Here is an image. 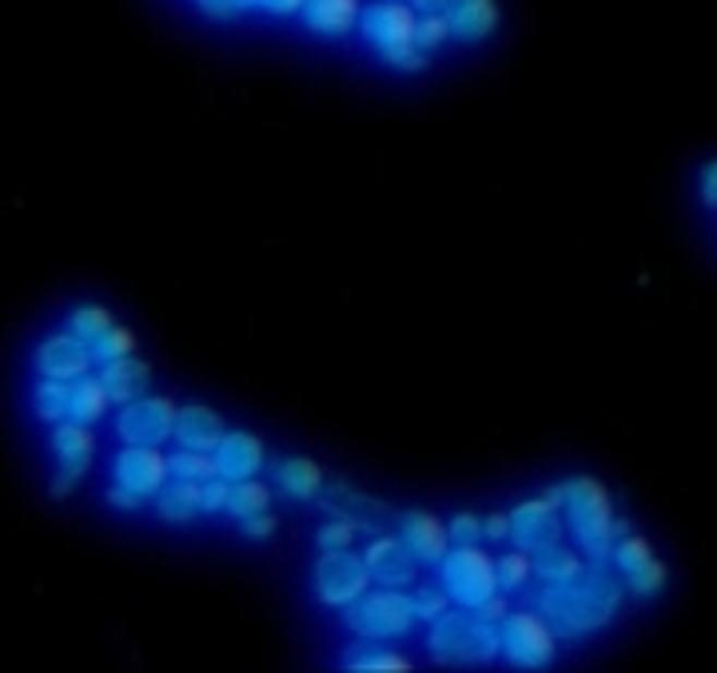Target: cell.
I'll return each instance as SVG.
<instances>
[{
	"instance_id": "cell-30",
	"label": "cell",
	"mask_w": 717,
	"mask_h": 673,
	"mask_svg": "<svg viewBox=\"0 0 717 673\" xmlns=\"http://www.w3.org/2000/svg\"><path fill=\"white\" fill-rule=\"evenodd\" d=\"M93 351H96V363L105 367V363H112V359H124V355H136V335L127 331V327H120V323H112L105 331V335L96 339L93 343Z\"/></svg>"
},
{
	"instance_id": "cell-44",
	"label": "cell",
	"mask_w": 717,
	"mask_h": 673,
	"mask_svg": "<svg viewBox=\"0 0 717 673\" xmlns=\"http://www.w3.org/2000/svg\"><path fill=\"white\" fill-rule=\"evenodd\" d=\"M108 502H112L117 511H136V506H139V502H144V499H139V494H132V490L120 487V482H117V487L108 490Z\"/></svg>"
},
{
	"instance_id": "cell-26",
	"label": "cell",
	"mask_w": 717,
	"mask_h": 673,
	"mask_svg": "<svg viewBox=\"0 0 717 673\" xmlns=\"http://www.w3.org/2000/svg\"><path fill=\"white\" fill-rule=\"evenodd\" d=\"M264 511H271V490H267V482H255V478H240V482H232L228 514H232L235 523L252 518V514H264Z\"/></svg>"
},
{
	"instance_id": "cell-22",
	"label": "cell",
	"mask_w": 717,
	"mask_h": 673,
	"mask_svg": "<svg viewBox=\"0 0 717 673\" xmlns=\"http://www.w3.org/2000/svg\"><path fill=\"white\" fill-rule=\"evenodd\" d=\"M108 403H112V395H108L105 379L81 375V379H69V391H64V418L93 427L96 418H105Z\"/></svg>"
},
{
	"instance_id": "cell-39",
	"label": "cell",
	"mask_w": 717,
	"mask_h": 673,
	"mask_svg": "<svg viewBox=\"0 0 717 673\" xmlns=\"http://www.w3.org/2000/svg\"><path fill=\"white\" fill-rule=\"evenodd\" d=\"M196 9L204 12V16H211V21H232V16H240L243 9H252L247 0H196Z\"/></svg>"
},
{
	"instance_id": "cell-41",
	"label": "cell",
	"mask_w": 717,
	"mask_h": 673,
	"mask_svg": "<svg viewBox=\"0 0 717 673\" xmlns=\"http://www.w3.org/2000/svg\"><path fill=\"white\" fill-rule=\"evenodd\" d=\"M247 4H252V9L271 12V16H291V12H303L307 0H247Z\"/></svg>"
},
{
	"instance_id": "cell-34",
	"label": "cell",
	"mask_w": 717,
	"mask_h": 673,
	"mask_svg": "<svg viewBox=\"0 0 717 673\" xmlns=\"http://www.w3.org/2000/svg\"><path fill=\"white\" fill-rule=\"evenodd\" d=\"M355 530H358V523L355 518H348V514H336L331 523L315 535V542H319V550H348L351 542H355Z\"/></svg>"
},
{
	"instance_id": "cell-43",
	"label": "cell",
	"mask_w": 717,
	"mask_h": 673,
	"mask_svg": "<svg viewBox=\"0 0 717 673\" xmlns=\"http://www.w3.org/2000/svg\"><path fill=\"white\" fill-rule=\"evenodd\" d=\"M486 538H495V542H502V538H510V514H486Z\"/></svg>"
},
{
	"instance_id": "cell-14",
	"label": "cell",
	"mask_w": 717,
	"mask_h": 673,
	"mask_svg": "<svg viewBox=\"0 0 717 673\" xmlns=\"http://www.w3.org/2000/svg\"><path fill=\"white\" fill-rule=\"evenodd\" d=\"M399 535H403V542L411 546V554L423 562V566H439L442 558H447V550H451V526L442 523L439 514L430 511H406L399 514Z\"/></svg>"
},
{
	"instance_id": "cell-17",
	"label": "cell",
	"mask_w": 717,
	"mask_h": 673,
	"mask_svg": "<svg viewBox=\"0 0 717 673\" xmlns=\"http://www.w3.org/2000/svg\"><path fill=\"white\" fill-rule=\"evenodd\" d=\"M447 21H451V36L463 40V45H475L495 33L498 21H502V9L498 0H454L447 9Z\"/></svg>"
},
{
	"instance_id": "cell-37",
	"label": "cell",
	"mask_w": 717,
	"mask_h": 673,
	"mask_svg": "<svg viewBox=\"0 0 717 673\" xmlns=\"http://www.w3.org/2000/svg\"><path fill=\"white\" fill-rule=\"evenodd\" d=\"M415 610H418V617H423V622H435V617L439 614H447V610H451V594L442 590H430V586H423V590L415 594Z\"/></svg>"
},
{
	"instance_id": "cell-40",
	"label": "cell",
	"mask_w": 717,
	"mask_h": 673,
	"mask_svg": "<svg viewBox=\"0 0 717 673\" xmlns=\"http://www.w3.org/2000/svg\"><path fill=\"white\" fill-rule=\"evenodd\" d=\"M276 526H279L276 514L264 511V514H252V518H243L240 530H243V535H247V538H255V542H264V538L276 535Z\"/></svg>"
},
{
	"instance_id": "cell-42",
	"label": "cell",
	"mask_w": 717,
	"mask_h": 673,
	"mask_svg": "<svg viewBox=\"0 0 717 673\" xmlns=\"http://www.w3.org/2000/svg\"><path fill=\"white\" fill-rule=\"evenodd\" d=\"M475 614L483 617V622H502V617L510 614V605H507V598H490V602H483V605H475Z\"/></svg>"
},
{
	"instance_id": "cell-29",
	"label": "cell",
	"mask_w": 717,
	"mask_h": 673,
	"mask_svg": "<svg viewBox=\"0 0 717 673\" xmlns=\"http://www.w3.org/2000/svg\"><path fill=\"white\" fill-rule=\"evenodd\" d=\"M112 323H117V319H112V311H108V307H100V303H88V307H76V311H72L69 331H72V335L88 339V343H96V339L105 335Z\"/></svg>"
},
{
	"instance_id": "cell-35",
	"label": "cell",
	"mask_w": 717,
	"mask_h": 673,
	"mask_svg": "<svg viewBox=\"0 0 717 673\" xmlns=\"http://www.w3.org/2000/svg\"><path fill=\"white\" fill-rule=\"evenodd\" d=\"M666 562H658V558H649L646 566L634 570V574H625V582H630V590L637 594V598H649V594H658L661 586H666Z\"/></svg>"
},
{
	"instance_id": "cell-32",
	"label": "cell",
	"mask_w": 717,
	"mask_h": 673,
	"mask_svg": "<svg viewBox=\"0 0 717 673\" xmlns=\"http://www.w3.org/2000/svg\"><path fill=\"white\" fill-rule=\"evenodd\" d=\"M442 40H451V21H447V12H418L415 45L423 48V52H435Z\"/></svg>"
},
{
	"instance_id": "cell-2",
	"label": "cell",
	"mask_w": 717,
	"mask_h": 673,
	"mask_svg": "<svg viewBox=\"0 0 717 673\" xmlns=\"http://www.w3.org/2000/svg\"><path fill=\"white\" fill-rule=\"evenodd\" d=\"M427 653L439 665H486L502 653V634L475 610H447L430 622Z\"/></svg>"
},
{
	"instance_id": "cell-4",
	"label": "cell",
	"mask_w": 717,
	"mask_h": 673,
	"mask_svg": "<svg viewBox=\"0 0 717 673\" xmlns=\"http://www.w3.org/2000/svg\"><path fill=\"white\" fill-rule=\"evenodd\" d=\"M439 578H442V590L451 594V602L466 605V610L490 602L502 590L498 562L486 550H478V546H451L447 558L439 562Z\"/></svg>"
},
{
	"instance_id": "cell-47",
	"label": "cell",
	"mask_w": 717,
	"mask_h": 673,
	"mask_svg": "<svg viewBox=\"0 0 717 673\" xmlns=\"http://www.w3.org/2000/svg\"><path fill=\"white\" fill-rule=\"evenodd\" d=\"M418 12H447L454 4V0H411Z\"/></svg>"
},
{
	"instance_id": "cell-24",
	"label": "cell",
	"mask_w": 717,
	"mask_h": 673,
	"mask_svg": "<svg viewBox=\"0 0 717 673\" xmlns=\"http://www.w3.org/2000/svg\"><path fill=\"white\" fill-rule=\"evenodd\" d=\"M343 665L355 673H411L415 665H411V658H403V653H394L382 646V638H363L358 646H351L348 658H343Z\"/></svg>"
},
{
	"instance_id": "cell-25",
	"label": "cell",
	"mask_w": 717,
	"mask_h": 673,
	"mask_svg": "<svg viewBox=\"0 0 717 673\" xmlns=\"http://www.w3.org/2000/svg\"><path fill=\"white\" fill-rule=\"evenodd\" d=\"M168 466H172V478H187V482H211V478H220V463H216L211 451L180 446L175 454H168Z\"/></svg>"
},
{
	"instance_id": "cell-6",
	"label": "cell",
	"mask_w": 717,
	"mask_h": 673,
	"mask_svg": "<svg viewBox=\"0 0 717 673\" xmlns=\"http://www.w3.org/2000/svg\"><path fill=\"white\" fill-rule=\"evenodd\" d=\"M415 598H406L403 590L382 586L375 594H363L351 605H343V622L348 629H355L358 638H399L415 626Z\"/></svg>"
},
{
	"instance_id": "cell-10",
	"label": "cell",
	"mask_w": 717,
	"mask_h": 673,
	"mask_svg": "<svg viewBox=\"0 0 717 673\" xmlns=\"http://www.w3.org/2000/svg\"><path fill=\"white\" fill-rule=\"evenodd\" d=\"M112 478H117L120 487L132 490V494H139V499H156L163 490V482L172 478V466H168V458L156 446H132V442H124V451L112 463Z\"/></svg>"
},
{
	"instance_id": "cell-1",
	"label": "cell",
	"mask_w": 717,
	"mask_h": 673,
	"mask_svg": "<svg viewBox=\"0 0 717 673\" xmlns=\"http://www.w3.org/2000/svg\"><path fill=\"white\" fill-rule=\"evenodd\" d=\"M526 602L558 629V638H582L594 634L618 614L622 605V582L613 578V570L606 562L582 566L579 574H570L562 582H538L526 586Z\"/></svg>"
},
{
	"instance_id": "cell-31",
	"label": "cell",
	"mask_w": 717,
	"mask_h": 673,
	"mask_svg": "<svg viewBox=\"0 0 717 673\" xmlns=\"http://www.w3.org/2000/svg\"><path fill=\"white\" fill-rule=\"evenodd\" d=\"M649 558H654V542H646L642 535H625V538H618V546H613V566L622 570V574L642 570Z\"/></svg>"
},
{
	"instance_id": "cell-38",
	"label": "cell",
	"mask_w": 717,
	"mask_h": 673,
	"mask_svg": "<svg viewBox=\"0 0 717 673\" xmlns=\"http://www.w3.org/2000/svg\"><path fill=\"white\" fill-rule=\"evenodd\" d=\"M228 499H232V478H211L204 482V514H228Z\"/></svg>"
},
{
	"instance_id": "cell-13",
	"label": "cell",
	"mask_w": 717,
	"mask_h": 673,
	"mask_svg": "<svg viewBox=\"0 0 717 673\" xmlns=\"http://www.w3.org/2000/svg\"><path fill=\"white\" fill-rule=\"evenodd\" d=\"M96 363V351L88 339L72 335V331H64V335L48 339L45 347L36 351V367H40V375L45 379H81V375H88V367Z\"/></svg>"
},
{
	"instance_id": "cell-28",
	"label": "cell",
	"mask_w": 717,
	"mask_h": 673,
	"mask_svg": "<svg viewBox=\"0 0 717 673\" xmlns=\"http://www.w3.org/2000/svg\"><path fill=\"white\" fill-rule=\"evenodd\" d=\"M498 582H502V590H526L534 582L531 550H510V554L498 558Z\"/></svg>"
},
{
	"instance_id": "cell-27",
	"label": "cell",
	"mask_w": 717,
	"mask_h": 673,
	"mask_svg": "<svg viewBox=\"0 0 717 673\" xmlns=\"http://www.w3.org/2000/svg\"><path fill=\"white\" fill-rule=\"evenodd\" d=\"M582 570V554H574L570 546H550L543 554H534V578L538 582H562L570 574H579Z\"/></svg>"
},
{
	"instance_id": "cell-15",
	"label": "cell",
	"mask_w": 717,
	"mask_h": 673,
	"mask_svg": "<svg viewBox=\"0 0 717 673\" xmlns=\"http://www.w3.org/2000/svg\"><path fill=\"white\" fill-rule=\"evenodd\" d=\"M211 454H216V463H220V475L240 482V478L259 475V466H264V458H267V446H264V439H255L252 430H228L223 442Z\"/></svg>"
},
{
	"instance_id": "cell-3",
	"label": "cell",
	"mask_w": 717,
	"mask_h": 673,
	"mask_svg": "<svg viewBox=\"0 0 717 673\" xmlns=\"http://www.w3.org/2000/svg\"><path fill=\"white\" fill-rule=\"evenodd\" d=\"M562 511L570 518V530L582 542V554L594 558V562H606L613 558V546H618V518H613V494L601 487L598 478L579 475L567 482V502Z\"/></svg>"
},
{
	"instance_id": "cell-19",
	"label": "cell",
	"mask_w": 717,
	"mask_h": 673,
	"mask_svg": "<svg viewBox=\"0 0 717 673\" xmlns=\"http://www.w3.org/2000/svg\"><path fill=\"white\" fill-rule=\"evenodd\" d=\"M105 387L108 395H112V403H136V399H144L151 391V363L136 359V355H124V359H112L105 363Z\"/></svg>"
},
{
	"instance_id": "cell-23",
	"label": "cell",
	"mask_w": 717,
	"mask_h": 673,
	"mask_svg": "<svg viewBox=\"0 0 717 673\" xmlns=\"http://www.w3.org/2000/svg\"><path fill=\"white\" fill-rule=\"evenodd\" d=\"M156 514L163 523H192L196 514H204V482L168 478L163 490L156 494Z\"/></svg>"
},
{
	"instance_id": "cell-46",
	"label": "cell",
	"mask_w": 717,
	"mask_h": 673,
	"mask_svg": "<svg viewBox=\"0 0 717 673\" xmlns=\"http://www.w3.org/2000/svg\"><path fill=\"white\" fill-rule=\"evenodd\" d=\"M76 482H81V478H72V475H64V470H60L57 482H52V494H57V499H64V494H69Z\"/></svg>"
},
{
	"instance_id": "cell-7",
	"label": "cell",
	"mask_w": 717,
	"mask_h": 673,
	"mask_svg": "<svg viewBox=\"0 0 717 673\" xmlns=\"http://www.w3.org/2000/svg\"><path fill=\"white\" fill-rule=\"evenodd\" d=\"M498 634H502V658L510 665H519V670H543V665L555 662L558 629L538 610H510L498 622Z\"/></svg>"
},
{
	"instance_id": "cell-12",
	"label": "cell",
	"mask_w": 717,
	"mask_h": 673,
	"mask_svg": "<svg viewBox=\"0 0 717 673\" xmlns=\"http://www.w3.org/2000/svg\"><path fill=\"white\" fill-rule=\"evenodd\" d=\"M370 574L379 586H391V590H403L415 582L418 558L411 554V546L403 542V535H375V542L363 550Z\"/></svg>"
},
{
	"instance_id": "cell-11",
	"label": "cell",
	"mask_w": 717,
	"mask_h": 673,
	"mask_svg": "<svg viewBox=\"0 0 717 673\" xmlns=\"http://www.w3.org/2000/svg\"><path fill=\"white\" fill-rule=\"evenodd\" d=\"M562 506H555L550 499H531L510 511V542H519V550L543 554L550 546L562 542Z\"/></svg>"
},
{
	"instance_id": "cell-18",
	"label": "cell",
	"mask_w": 717,
	"mask_h": 673,
	"mask_svg": "<svg viewBox=\"0 0 717 673\" xmlns=\"http://www.w3.org/2000/svg\"><path fill=\"white\" fill-rule=\"evenodd\" d=\"M223 418L220 411H211V406H180V418H175V442L180 446H192V451H216L223 442Z\"/></svg>"
},
{
	"instance_id": "cell-16",
	"label": "cell",
	"mask_w": 717,
	"mask_h": 673,
	"mask_svg": "<svg viewBox=\"0 0 717 673\" xmlns=\"http://www.w3.org/2000/svg\"><path fill=\"white\" fill-rule=\"evenodd\" d=\"M52 451H57L60 470H64V475L84 478L88 475V466H93V458H96L93 427H88V423H72V418L57 423V427H52Z\"/></svg>"
},
{
	"instance_id": "cell-5",
	"label": "cell",
	"mask_w": 717,
	"mask_h": 673,
	"mask_svg": "<svg viewBox=\"0 0 717 673\" xmlns=\"http://www.w3.org/2000/svg\"><path fill=\"white\" fill-rule=\"evenodd\" d=\"M415 4H403V0H379V4H367L363 16H358V33L375 52H379L387 64H403L411 52H415Z\"/></svg>"
},
{
	"instance_id": "cell-33",
	"label": "cell",
	"mask_w": 717,
	"mask_h": 673,
	"mask_svg": "<svg viewBox=\"0 0 717 673\" xmlns=\"http://www.w3.org/2000/svg\"><path fill=\"white\" fill-rule=\"evenodd\" d=\"M64 391H69V383L64 379H45V383L36 387V411H40V418L45 423H64Z\"/></svg>"
},
{
	"instance_id": "cell-9",
	"label": "cell",
	"mask_w": 717,
	"mask_h": 673,
	"mask_svg": "<svg viewBox=\"0 0 717 673\" xmlns=\"http://www.w3.org/2000/svg\"><path fill=\"white\" fill-rule=\"evenodd\" d=\"M175 418H180V406L172 399L144 395L120 406L117 435L132 446H163L168 439H175Z\"/></svg>"
},
{
	"instance_id": "cell-36",
	"label": "cell",
	"mask_w": 717,
	"mask_h": 673,
	"mask_svg": "<svg viewBox=\"0 0 717 673\" xmlns=\"http://www.w3.org/2000/svg\"><path fill=\"white\" fill-rule=\"evenodd\" d=\"M451 542L454 546H478L486 538V523L478 518L475 511H463V514H454L451 523Z\"/></svg>"
},
{
	"instance_id": "cell-20",
	"label": "cell",
	"mask_w": 717,
	"mask_h": 673,
	"mask_svg": "<svg viewBox=\"0 0 717 673\" xmlns=\"http://www.w3.org/2000/svg\"><path fill=\"white\" fill-rule=\"evenodd\" d=\"M271 478H276V487L288 494V499H319L327 487V475L324 466L315 463V458H279L276 466H271Z\"/></svg>"
},
{
	"instance_id": "cell-21",
	"label": "cell",
	"mask_w": 717,
	"mask_h": 673,
	"mask_svg": "<svg viewBox=\"0 0 717 673\" xmlns=\"http://www.w3.org/2000/svg\"><path fill=\"white\" fill-rule=\"evenodd\" d=\"M300 16L319 36H348L363 16V4L358 0H307Z\"/></svg>"
},
{
	"instance_id": "cell-8",
	"label": "cell",
	"mask_w": 717,
	"mask_h": 673,
	"mask_svg": "<svg viewBox=\"0 0 717 673\" xmlns=\"http://www.w3.org/2000/svg\"><path fill=\"white\" fill-rule=\"evenodd\" d=\"M375 582L367 558H358L355 550H324V558L315 562V594L324 605H351L355 598L367 594Z\"/></svg>"
},
{
	"instance_id": "cell-45",
	"label": "cell",
	"mask_w": 717,
	"mask_h": 673,
	"mask_svg": "<svg viewBox=\"0 0 717 673\" xmlns=\"http://www.w3.org/2000/svg\"><path fill=\"white\" fill-rule=\"evenodd\" d=\"M702 199L709 208H717V160H709L706 172H702Z\"/></svg>"
}]
</instances>
